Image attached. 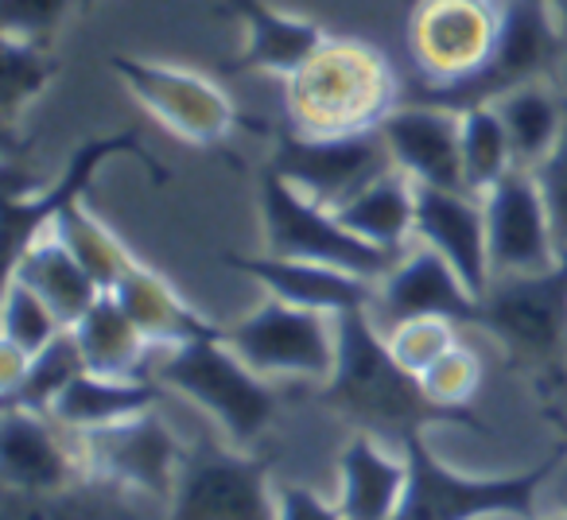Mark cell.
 <instances>
[{
  "label": "cell",
  "mask_w": 567,
  "mask_h": 520,
  "mask_svg": "<svg viewBox=\"0 0 567 520\" xmlns=\"http://www.w3.org/2000/svg\"><path fill=\"white\" fill-rule=\"evenodd\" d=\"M339 350H334V370L323 381L319 401L358 431L373 435H404L427 431V427H471L486 435V424L474 408H447L424 388V381L396 362L389 339L373 323L370 308H354L334 315Z\"/></svg>",
  "instance_id": "6da1fadb"
},
{
  "label": "cell",
  "mask_w": 567,
  "mask_h": 520,
  "mask_svg": "<svg viewBox=\"0 0 567 520\" xmlns=\"http://www.w3.org/2000/svg\"><path fill=\"white\" fill-rule=\"evenodd\" d=\"M404 102V82L381 48L331 35L284 82V121L308 136L373 133Z\"/></svg>",
  "instance_id": "7a4b0ae2"
},
{
  "label": "cell",
  "mask_w": 567,
  "mask_h": 520,
  "mask_svg": "<svg viewBox=\"0 0 567 520\" xmlns=\"http://www.w3.org/2000/svg\"><path fill=\"white\" fill-rule=\"evenodd\" d=\"M513 373L533 385L544 412L556 408L567 381V252L544 272L494 277L478 300V326Z\"/></svg>",
  "instance_id": "3957f363"
},
{
  "label": "cell",
  "mask_w": 567,
  "mask_h": 520,
  "mask_svg": "<svg viewBox=\"0 0 567 520\" xmlns=\"http://www.w3.org/2000/svg\"><path fill=\"white\" fill-rule=\"evenodd\" d=\"M401 450L409 458V486L393 520H536V497L564 466L567 435H559V447L544 462L517 474H489V478L458 474L455 466H447L427 447L424 431L404 435Z\"/></svg>",
  "instance_id": "277c9868"
},
{
  "label": "cell",
  "mask_w": 567,
  "mask_h": 520,
  "mask_svg": "<svg viewBox=\"0 0 567 520\" xmlns=\"http://www.w3.org/2000/svg\"><path fill=\"white\" fill-rule=\"evenodd\" d=\"M567 55V32L559 28L548 0H502V32L489 63L474 79L451 86H424L404 82V102L440 105V110L466 113L474 105H494L533 82H551Z\"/></svg>",
  "instance_id": "5b68a950"
},
{
  "label": "cell",
  "mask_w": 567,
  "mask_h": 520,
  "mask_svg": "<svg viewBox=\"0 0 567 520\" xmlns=\"http://www.w3.org/2000/svg\"><path fill=\"white\" fill-rule=\"evenodd\" d=\"M221 334L172 346L164 362H152V377L195 401L234 447H252L280 412V393L252 373Z\"/></svg>",
  "instance_id": "8992f818"
},
{
  "label": "cell",
  "mask_w": 567,
  "mask_h": 520,
  "mask_svg": "<svg viewBox=\"0 0 567 520\" xmlns=\"http://www.w3.org/2000/svg\"><path fill=\"white\" fill-rule=\"evenodd\" d=\"M110 71L125 82V90L144 105L152 121L179 136L183 144L218 152L229 167H241V159L226 148L234 128L249 133H272V125L252 121L229 102V94L214 79L175 63H156V59L110 55Z\"/></svg>",
  "instance_id": "52a82bcc"
},
{
  "label": "cell",
  "mask_w": 567,
  "mask_h": 520,
  "mask_svg": "<svg viewBox=\"0 0 567 520\" xmlns=\"http://www.w3.org/2000/svg\"><path fill=\"white\" fill-rule=\"evenodd\" d=\"M260 195V221H265V252L288 260H311V264H331V269L354 272L365 280H381L393 269L396 252L362 241L339 221L331 206H319L316 198L300 195L288 179L265 164L257 183Z\"/></svg>",
  "instance_id": "ba28073f"
},
{
  "label": "cell",
  "mask_w": 567,
  "mask_h": 520,
  "mask_svg": "<svg viewBox=\"0 0 567 520\" xmlns=\"http://www.w3.org/2000/svg\"><path fill=\"white\" fill-rule=\"evenodd\" d=\"M268 167L292 183L300 195L316 198L319 206H331V210H339L347 198L378 183L381 175L396 171L381 128L350 136H308L288 121L272 125Z\"/></svg>",
  "instance_id": "9c48e42d"
},
{
  "label": "cell",
  "mask_w": 567,
  "mask_h": 520,
  "mask_svg": "<svg viewBox=\"0 0 567 520\" xmlns=\"http://www.w3.org/2000/svg\"><path fill=\"white\" fill-rule=\"evenodd\" d=\"M272 458L218 447L210 435L187 447L167 520H276Z\"/></svg>",
  "instance_id": "30bf717a"
},
{
  "label": "cell",
  "mask_w": 567,
  "mask_h": 520,
  "mask_svg": "<svg viewBox=\"0 0 567 520\" xmlns=\"http://www.w3.org/2000/svg\"><path fill=\"white\" fill-rule=\"evenodd\" d=\"M221 339L260 377H308L319 385L331 377L339 350L334 315L292 308L272 295L252 315L226 326Z\"/></svg>",
  "instance_id": "8fae6325"
},
{
  "label": "cell",
  "mask_w": 567,
  "mask_h": 520,
  "mask_svg": "<svg viewBox=\"0 0 567 520\" xmlns=\"http://www.w3.org/2000/svg\"><path fill=\"white\" fill-rule=\"evenodd\" d=\"M502 32V0H416L409 17V55L424 86L474 79Z\"/></svg>",
  "instance_id": "7c38bea8"
},
{
  "label": "cell",
  "mask_w": 567,
  "mask_h": 520,
  "mask_svg": "<svg viewBox=\"0 0 567 520\" xmlns=\"http://www.w3.org/2000/svg\"><path fill=\"white\" fill-rule=\"evenodd\" d=\"M86 478L117 489H136L156 501H172L175 478L187 458V447L172 435V427L152 412H141L121 424L74 435Z\"/></svg>",
  "instance_id": "4fadbf2b"
},
{
  "label": "cell",
  "mask_w": 567,
  "mask_h": 520,
  "mask_svg": "<svg viewBox=\"0 0 567 520\" xmlns=\"http://www.w3.org/2000/svg\"><path fill=\"white\" fill-rule=\"evenodd\" d=\"M113 156H133L136 164L148 171V179L156 183V187H164V183L172 179L167 164H159V159L152 156L148 144L141 141L136 128H125V133H113V136H90V141H82L79 148L71 152V159H66V167H63L59 179H51L48 187L32 190V195H24V198H4L9 260L20 257L32 241H40V237L51 229V221H55L63 210L86 202L90 187H94L97 167Z\"/></svg>",
  "instance_id": "5bb4252c"
},
{
  "label": "cell",
  "mask_w": 567,
  "mask_h": 520,
  "mask_svg": "<svg viewBox=\"0 0 567 520\" xmlns=\"http://www.w3.org/2000/svg\"><path fill=\"white\" fill-rule=\"evenodd\" d=\"M486 210V241L494 277L505 272H544L564 260L548 202L533 171L513 167L482 195Z\"/></svg>",
  "instance_id": "9a60e30c"
},
{
  "label": "cell",
  "mask_w": 567,
  "mask_h": 520,
  "mask_svg": "<svg viewBox=\"0 0 567 520\" xmlns=\"http://www.w3.org/2000/svg\"><path fill=\"white\" fill-rule=\"evenodd\" d=\"M370 315L381 331H393L409 319H451L458 326H478V295L432 245L416 241L378 280Z\"/></svg>",
  "instance_id": "2e32d148"
},
{
  "label": "cell",
  "mask_w": 567,
  "mask_h": 520,
  "mask_svg": "<svg viewBox=\"0 0 567 520\" xmlns=\"http://www.w3.org/2000/svg\"><path fill=\"white\" fill-rule=\"evenodd\" d=\"M66 427L43 412L4 404L0 424V478L20 493H63L86 478L79 443H66Z\"/></svg>",
  "instance_id": "e0dca14e"
},
{
  "label": "cell",
  "mask_w": 567,
  "mask_h": 520,
  "mask_svg": "<svg viewBox=\"0 0 567 520\" xmlns=\"http://www.w3.org/2000/svg\"><path fill=\"white\" fill-rule=\"evenodd\" d=\"M396 171L409 175L416 187H451L463 183V113L440 110L424 102H401L381 121Z\"/></svg>",
  "instance_id": "ac0fdd59"
},
{
  "label": "cell",
  "mask_w": 567,
  "mask_h": 520,
  "mask_svg": "<svg viewBox=\"0 0 567 520\" xmlns=\"http://www.w3.org/2000/svg\"><path fill=\"white\" fill-rule=\"evenodd\" d=\"M416 241L432 245L478 300L486 295L494 269H489L482 195L451 187H416Z\"/></svg>",
  "instance_id": "d6986e66"
},
{
  "label": "cell",
  "mask_w": 567,
  "mask_h": 520,
  "mask_svg": "<svg viewBox=\"0 0 567 520\" xmlns=\"http://www.w3.org/2000/svg\"><path fill=\"white\" fill-rule=\"evenodd\" d=\"M218 12L241 20L245 24V48L234 59L218 66V74H276V79H292L327 40L323 24L303 17L272 9L268 0H221Z\"/></svg>",
  "instance_id": "ffe728a7"
},
{
  "label": "cell",
  "mask_w": 567,
  "mask_h": 520,
  "mask_svg": "<svg viewBox=\"0 0 567 520\" xmlns=\"http://www.w3.org/2000/svg\"><path fill=\"white\" fill-rule=\"evenodd\" d=\"M229 269L257 280L272 300L292 303V308L323 311V315H342V311L370 308L378 280L354 277V272L331 269V264H311V260H288L272 252H226L221 257Z\"/></svg>",
  "instance_id": "44dd1931"
},
{
  "label": "cell",
  "mask_w": 567,
  "mask_h": 520,
  "mask_svg": "<svg viewBox=\"0 0 567 520\" xmlns=\"http://www.w3.org/2000/svg\"><path fill=\"white\" fill-rule=\"evenodd\" d=\"M409 486V458L373 431H358L339 455V509L347 520H393Z\"/></svg>",
  "instance_id": "7402d4cb"
},
{
  "label": "cell",
  "mask_w": 567,
  "mask_h": 520,
  "mask_svg": "<svg viewBox=\"0 0 567 520\" xmlns=\"http://www.w3.org/2000/svg\"><path fill=\"white\" fill-rule=\"evenodd\" d=\"M117 303L128 311L141 334L152 342V346H183V342H195V339H218L226 326H214L203 311H195L175 284L156 272L152 264L136 260L133 269L125 272L117 288H113Z\"/></svg>",
  "instance_id": "603a6c76"
},
{
  "label": "cell",
  "mask_w": 567,
  "mask_h": 520,
  "mask_svg": "<svg viewBox=\"0 0 567 520\" xmlns=\"http://www.w3.org/2000/svg\"><path fill=\"white\" fill-rule=\"evenodd\" d=\"M159 396H164V385L156 377H102V373L86 370L55 401L51 419L63 424L71 435H82L152 412Z\"/></svg>",
  "instance_id": "cb8c5ba5"
},
{
  "label": "cell",
  "mask_w": 567,
  "mask_h": 520,
  "mask_svg": "<svg viewBox=\"0 0 567 520\" xmlns=\"http://www.w3.org/2000/svg\"><path fill=\"white\" fill-rule=\"evenodd\" d=\"M9 277L32 288V292L55 311L63 326L79 323V319L94 308L97 295H102L94 277L82 269L79 257H74L55 233H43L40 241L28 245L20 257H12Z\"/></svg>",
  "instance_id": "d4e9b609"
},
{
  "label": "cell",
  "mask_w": 567,
  "mask_h": 520,
  "mask_svg": "<svg viewBox=\"0 0 567 520\" xmlns=\"http://www.w3.org/2000/svg\"><path fill=\"white\" fill-rule=\"evenodd\" d=\"M71 331L79 339L82 362H86L90 373H102V377H152V342L144 339L141 326L128 319V311L121 308L113 292L97 295L94 308Z\"/></svg>",
  "instance_id": "484cf974"
},
{
  "label": "cell",
  "mask_w": 567,
  "mask_h": 520,
  "mask_svg": "<svg viewBox=\"0 0 567 520\" xmlns=\"http://www.w3.org/2000/svg\"><path fill=\"white\" fill-rule=\"evenodd\" d=\"M334 214L350 233L401 257L404 245L416 241V183L404 171H389L347 198Z\"/></svg>",
  "instance_id": "4316f807"
},
{
  "label": "cell",
  "mask_w": 567,
  "mask_h": 520,
  "mask_svg": "<svg viewBox=\"0 0 567 520\" xmlns=\"http://www.w3.org/2000/svg\"><path fill=\"white\" fill-rule=\"evenodd\" d=\"M494 110L502 117L505 133H509L517 167H525V171L540 167L551 144H556L559 125H564V94H556L548 82H533V86H520L513 94L497 97Z\"/></svg>",
  "instance_id": "83f0119b"
},
{
  "label": "cell",
  "mask_w": 567,
  "mask_h": 520,
  "mask_svg": "<svg viewBox=\"0 0 567 520\" xmlns=\"http://www.w3.org/2000/svg\"><path fill=\"white\" fill-rule=\"evenodd\" d=\"M0 520H133V509L125 505V489L82 478L79 486L63 489V493L4 489Z\"/></svg>",
  "instance_id": "f1b7e54d"
},
{
  "label": "cell",
  "mask_w": 567,
  "mask_h": 520,
  "mask_svg": "<svg viewBox=\"0 0 567 520\" xmlns=\"http://www.w3.org/2000/svg\"><path fill=\"white\" fill-rule=\"evenodd\" d=\"M51 233H55L59 241L79 257V264L94 277V284L102 288V292H113V288L125 280V272L136 264V257L128 252V245L121 241V237L113 233V229L105 226V221L97 218L86 202H79V206H71V210L59 214V218L51 221Z\"/></svg>",
  "instance_id": "f546056e"
},
{
  "label": "cell",
  "mask_w": 567,
  "mask_h": 520,
  "mask_svg": "<svg viewBox=\"0 0 567 520\" xmlns=\"http://www.w3.org/2000/svg\"><path fill=\"white\" fill-rule=\"evenodd\" d=\"M82 373H86V362H82L79 339H74V331L66 326V331H59L40 354H32V362H28L24 377L17 381V388L4 393V404L51 416L55 401L71 388L74 377H82Z\"/></svg>",
  "instance_id": "4dcf8cb0"
},
{
  "label": "cell",
  "mask_w": 567,
  "mask_h": 520,
  "mask_svg": "<svg viewBox=\"0 0 567 520\" xmlns=\"http://www.w3.org/2000/svg\"><path fill=\"white\" fill-rule=\"evenodd\" d=\"M517 167L513 144L494 105H474L463 113V183L474 195H486L502 175Z\"/></svg>",
  "instance_id": "1f68e13d"
},
{
  "label": "cell",
  "mask_w": 567,
  "mask_h": 520,
  "mask_svg": "<svg viewBox=\"0 0 567 520\" xmlns=\"http://www.w3.org/2000/svg\"><path fill=\"white\" fill-rule=\"evenodd\" d=\"M0 43H4V82H0V94H4V133H17L24 110L48 90V82L63 71V63L51 55L55 48L12 40V35H4Z\"/></svg>",
  "instance_id": "d6a6232c"
},
{
  "label": "cell",
  "mask_w": 567,
  "mask_h": 520,
  "mask_svg": "<svg viewBox=\"0 0 567 520\" xmlns=\"http://www.w3.org/2000/svg\"><path fill=\"white\" fill-rule=\"evenodd\" d=\"M59 331H66V326L59 323L55 311H51L28 284L9 277V295H4V342H12V346L32 357V354H40Z\"/></svg>",
  "instance_id": "836d02e7"
},
{
  "label": "cell",
  "mask_w": 567,
  "mask_h": 520,
  "mask_svg": "<svg viewBox=\"0 0 567 520\" xmlns=\"http://www.w3.org/2000/svg\"><path fill=\"white\" fill-rule=\"evenodd\" d=\"M458 331H463V326L451 323V319H409V323L385 331V339H389V350L396 354V362L416 373V377H424L447 350H455L458 342H463Z\"/></svg>",
  "instance_id": "e575fe53"
},
{
  "label": "cell",
  "mask_w": 567,
  "mask_h": 520,
  "mask_svg": "<svg viewBox=\"0 0 567 520\" xmlns=\"http://www.w3.org/2000/svg\"><path fill=\"white\" fill-rule=\"evenodd\" d=\"M71 9H82V0H0V32L55 48V35Z\"/></svg>",
  "instance_id": "d590c367"
},
{
  "label": "cell",
  "mask_w": 567,
  "mask_h": 520,
  "mask_svg": "<svg viewBox=\"0 0 567 520\" xmlns=\"http://www.w3.org/2000/svg\"><path fill=\"white\" fill-rule=\"evenodd\" d=\"M420 381H424L427 393L440 404H447V408H474V396H478V388H482V362L471 346L458 342V346L447 350Z\"/></svg>",
  "instance_id": "8d00e7d4"
},
{
  "label": "cell",
  "mask_w": 567,
  "mask_h": 520,
  "mask_svg": "<svg viewBox=\"0 0 567 520\" xmlns=\"http://www.w3.org/2000/svg\"><path fill=\"white\" fill-rule=\"evenodd\" d=\"M533 175L544 190V202H548L559 249L567 252V94H564V125H559V136H556V144H551L548 156H544V164L533 167Z\"/></svg>",
  "instance_id": "74e56055"
},
{
  "label": "cell",
  "mask_w": 567,
  "mask_h": 520,
  "mask_svg": "<svg viewBox=\"0 0 567 520\" xmlns=\"http://www.w3.org/2000/svg\"><path fill=\"white\" fill-rule=\"evenodd\" d=\"M276 520H347L339 505H327L303 486L276 489Z\"/></svg>",
  "instance_id": "f35d334b"
},
{
  "label": "cell",
  "mask_w": 567,
  "mask_h": 520,
  "mask_svg": "<svg viewBox=\"0 0 567 520\" xmlns=\"http://www.w3.org/2000/svg\"><path fill=\"white\" fill-rule=\"evenodd\" d=\"M548 419H556V424H559V435H567V381H564V393H559L556 408L548 412Z\"/></svg>",
  "instance_id": "ab89813d"
},
{
  "label": "cell",
  "mask_w": 567,
  "mask_h": 520,
  "mask_svg": "<svg viewBox=\"0 0 567 520\" xmlns=\"http://www.w3.org/2000/svg\"><path fill=\"white\" fill-rule=\"evenodd\" d=\"M551 4V12H556V20H559V28L567 32V0H548Z\"/></svg>",
  "instance_id": "60d3db41"
},
{
  "label": "cell",
  "mask_w": 567,
  "mask_h": 520,
  "mask_svg": "<svg viewBox=\"0 0 567 520\" xmlns=\"http://www.w3.org/2000/svg\"><path fill=\"white\" fill-rule=\"evenodd\" d=\"M94 4H97V0H82V9H79V12H90Z\"/></svg>",
  "instance_id": "b9f144b4"
},
{
  "label": "cell",
  "mask_w": 567,
  "mask_h": 520,
  "mask_svg": "<svg viewBox=\"0 0 567 520\" xmlns=\"http://www.w3.org/2000/svg\"><path fill=\"white\" fill-rule=\"evenodd\" d=\"M536 520H540V517H536ZM559 520H567V517H559Z\"/></svg>",
  "instance_id": "7bdbcfd3"
},
{
  "label": "cell",
  "mask_w": 567,
  "mask_h": 520,
  "mask_svg": "<svg viewBox=\"0 0 567 520\" xmlns=\"http://www.w3.org/2000/svg\"><path fill=\"white\" fill-rule=\"evenodd\" d=\"M564 505H567V497H564Z\"/></svg>",
  "instance_id": "ee69618b"
}]
</instances>
